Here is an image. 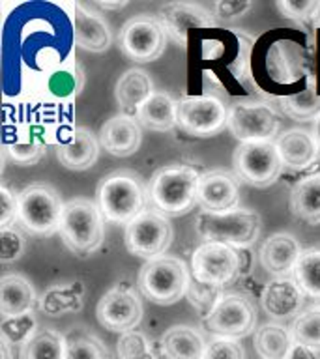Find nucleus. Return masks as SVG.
Returning <instances> with one entry per match:
<instances>
[{
    "label": "nucleus",
    "mask_w": 320,
    "mask_h": 359,
    "mask_svg": "<svg viewBox=\"0 0 320 359\" xmlns=\"http://www.w3.org/2000/svg\"><path fill=\"white\" fill-rule=\"evenodd\" d=\"M95 204L105 221L128 226L150 206L148 184L135 170H114L100 180L95 189Z\"/></svg>",
    "instance_id": "f257e3e1"
},
{
    "label": "nucleus",
    "mask_w": 320,
    "mask_h": 359,
    "mask_svg": "<svg viewBox=\"0 0 320 359\" xmlns=\"http://www.w3.org/2000/svg\"><path fill=\"white\" fill-rule=\"evenodd\" d=\"M201 174L184 163H168L152 174L148 182L150 210L163 217H182L196 206Z\"/></svg>",
    "instance_id": "f03ea898"
},
{
    "label": "nucleus",
    "mask_w": 320,
    "mask_h": 359,
    "mask_svg": "<svg viewBox=\"0 0 320 359\" xmlns=\"http://www.w3.org/2000/svg\"><path fill=\"white\" fill-rule=\"evenodd\" d=\"M62 243L77 257L84 258L95 252L103 243L105 217L98 204L88 198H73L66 202L58 226Z\"/></svg>",
    "instance_id": "7ed1b4c3"
},
{
    "label": "nucleus",
    "mask_w": 320,
    "mask_h": 359,
    "mask_svg": "<svg viewBox=\"0 0 320 359\" xmlns=\"http://www.w3.org/2000/svg\"><path fill=\"white\" fill-rule=\"evenodd\" d=\"M262 219L257 212L236 208L227 213L201 212L195 217V232L206 241H218L234 249H247L258 240Z\"/></svg>",
    "instance_id": "20e7f679"
},
{
    "label": "nucleus",
    "mask_w": 320,
    "mask_h": 359,
    "mask_svg": "<svg viewBox=\"0 0 320 359\" xmlns=\"http://www.w3.org/2000/svg\"><path fill=\"white\" fill-rule=\"evenodd\" d=\"M191 275L184 260L176 257H159L140 268L137 288L148 302L167 307L187 294Z\"/></svg>",
    "instance_id": "39448f33"
},
{
    "label": "nucleus",
    "mask_w": 320,
    "mask_h": 359,
    "mask_svg": "<svg viewBox=\"0 0 320 359\" xmlns=\"http://www.w3.org/2000/svg\"><path fill=\"white\" fill-rule=\"evenodd\" d=\"M17 202H19L17 219L27 232L41 238L58 232L66 204L62 202L60 193L53 185L44 182L27 185L17 195Z\"/></svg>",
    "instance_id": "423d86ee"
},
{
    "label": "nucleus",
    "mask_w": 320,
    "mask_h": 359,
    "mask_svg": "<svg viewBox=\"0 0 320 359\" xmlns=\"http://www.w3.org/2000/svg\"><path fill=\"white\" fill-rule=\"evenodd\" d=\"M232 167L241 184L266 189L279 180L285 165L275 142H240L232 156Z\"/></svg>",
    "instance_id": "0eeeda50"
},
{
    "label": "nucleus",
    "mask_w": 320,
    "mask_h": 359,
    "mask_svg": "<svg viewBox=\"0 0 320 359\" xmlns=\"http://www.w3.org/2000/svg\"><path fill=\"white\" fill-rule=\"evenodd\" d=\"M178 128L195 139H210L229 128V109L213 95H185L176 107Z\"/></svg>",
    "instance_id": "6e6552de"
},
{
    "label": "nucleus",
    "mask_w": 320,
    "mask_h": 359,
    "mask_svg": "<svg viewBox=\"0 0 320 359\" xmlns=\"http://www.w3.org/2000/svg\"><path fill=\"white\" fill-rule=\"evenodd\" d=\"M241 273L240 251L234 247L204 241L191 257V277L202 285L225 288L234 283Z\"/></svg>",
    "instance_id": "1a4fd4ad"
},
{
    "label": "nucleus",
    "mask_w": 320,
    "mask_h": 359,
    "mask_svg": "<svg viewBox=\"0 0 320 359\" xmlns=\"http://www.w3.org/2000/svg\"><path fill=\"white\" fill-rule=\"evenodd\" d=\"M167 32L161 21L148 13L131 17L118 34V49L129 60L146 64L157 60L167 47Z\"/></svg>",
    "instance_id": "9d476101"
},
{
    "label": "nucleus",
    "mask_w": 320,
    "mask_h": 359,
    "mask_svg": "<svg viewBox=\"0 0 320 359\" xmlns=\"http://www.w3.org/2000/svg\"><path fill=\"white\" fill-rule=\"evenodd\" d=\"M279 114L264 101L240 100L229 109V131L240 142H275L279 133Z\"/></svg>",
    "instance_id": "9b49d317"
},
{
    "label": "nucleus",
    "mask_w": 320,
    "mask_h": 359,
    "mask_svg": "<svg viewBox=\"0 0 320 359\" xmlns=\"http://www.w3.org/2000/svg\"><path fill=\"white\" fill-rule=\"evenodd\" d=\"M173 240L174 230L171 221L150 208L137 215L124 232L126 249L135 257L145 258L146 262L165 257Z\"/></svg>",
    "instance_id": "f8f14e48"
},
{
    "label": "nucleus",
    "mask_w": 320,
    "mask_h": 359,
    "mask_svg": "<svg viewBox=\"0 0 320 359\" xmlns=\"http://www.w3.org/2000/svg\"><path fill=\"white\" fill-rule=\"evenodd\" d=\"M204 325L213 335L240 341L257 331V307L244 294H223L212 313L204 318Z\"/></svg>",
    "instance_id": "ddd939ff"
},
{
    "label": "nucleus",
    "mask_w": 320,
    "mask_h": 359,
    "mask_svg": "<svg viewBox=\"0 0 320 359\" xmlns=\"http://www.w3.org/2000/svg\"><path fill=\"white\" fill-rule=\"evenodd\" d=\"M145 314L140 297L129 286H114L105 292L95 305V318L105 330L112 333L135 331Z\"/></svg>",
    "instance_id": "4468645a"
},
{
    "label": "nucleus",
    "mask_w": 320,
    "mask_h": 359,
    "mask_svg": "<svg viewBox=\"0 0 320 359\" xmlns=\"http://www.w3.org/2000/svg\"><path fill=\"white\" fill-rule=\"evenodd\" d=\"M240 180L234 172L215 168L201 174L196 206L201 212L227 213L238 208L240 202Z\"/></svg>",
    "instance_id": "2eb2a0df"
},
{
    "label": "nucleus",
    "mask_w": 320,
    "mask_h": 359,
    "mask_svg": "<svg viewBox=\"0 0 320 359\" xmlns=\"http://www.w3.org/2000/svg\"><path fill=\"white\" fill-rule=\"evenodd\" d=\"M73 25V41L88 53H103L111 47L112 32L109 22L94 4L72 2L67 4Z\"/></svg>",
    "instance_id": "dca6fc26"
},
{
    "label": "nucleus",
    "mask_w": 320,
    "mask_h": 359,
    "mask_svg": "<svg viewBox=\"0 0 320 359\" xmlns=\"http://www.w3.org/2000/svg\"><path fill=\"white\" fill-rule=\"evenodd\" d=\"M157 19L161 21L165 32L174 43L185 47L189 28H213L218 21L206 8L191 2H168L157 11Z\"/></svg>",
    "instance_id": "f3484780"
},
{
    "label": "nucleus",
    "mask_w": 320,
    "mask_h": 359,
    "mask_svg": "<svg viewBox=\"0 0 320 359\" xmlns=\"http://www.w3.org/2000/svg\"><path fill=\"white\" fill-rule=\"evenodd\" d=\"M100 146L114 157H129L140 148L142 126L131 114H116L105 120L98 133Z\"/></svg>",
    "instance_id": "a211bd4d"
},
{
    "label": "nucleus",
    "mask_w": 320,
    "mask_h": 359,
    "mask_svg": "<svg viewBox=\"0 0 320 359\" xmlns=\"http://www.w3.org/2000/svg\"><path fill=\"white\" fill-rule=\"evenodd\" d=\"M100 148V139L88 128H73L56 144V159L67 170L81 172L94 167Z\"/></svg>",
    "instance_id": "6ab92c4d"
},
{
    "label": "nucleus",
    "mask_w": 320,
    "mask_h": 359,
    "mask_svg": "<svg viewBox=\"0 0 320 359\" xmlns=\"http://www.w3.org/2000/svg\"><path fill=\"white\" fill-rule=\"evenodd\" d=\"M303 302H305V294L296 280L288 277H277L269 280L260 296L262 309L269 318L283 320V322L296 318L302 313Z\"/></svg>",
    "instance_id": "aec40b11"
},
{
    "label": "nucleus",
    "mask_w": 320,
    "mask_h": 359,
    "mask_svg": "<svg viewBox=\"0 0 320 359\" xmlns=\"http://www.w3.org/2000/svg\"><path fill=\"white\" fill-rule=\"evenodd\" d=\"M303 252L300 241L288 232H277L268 236L258 249V260L268 273L285 277L294 271L298 258Z\"/></svg>",
    "instance_id": "412c9836"
},
{
    "label": "nucleus",
    "mask_w": 320,
    "mask_h": 359,
    "mask_svg": "<svg viewBox=\"0 0 320 359\" xmlns=\"http://www.w3.org/2000/svg\"><path fill=\"white\" fill-rule=\"evenodd\" d=\"M281 161L291 170H307L320 157L319 142L307 129H288L275 140Z\"/></svg>",
    "instance_id": "4be33fe9"
},
{
    "label": "nucleus",
    "mask_w": 320,
    "mask_h": 359,
    "mask_svg": "<svg viewBox=\"0 0 320 359\" xmlns=\"http://www.w3.org/2000/svg\"><path fill=\"white\" fill-rule=\"evenodd\" d=\"M38 296L32 283L21 273H8L0 279V316L2 320L17 318L32 313Z\"/></svg>",
    "instance_id": "5701e85b"
},
{
    "label": "nucleus",
    "mask_w": 320,
    "mask_h": 359,
    "mask_svg": "<svg viewBox=\"0 0 320 359\" xmlns=\"http://www.w3.org/2000/svg\"><path fill=\"white\" fill-rule=\"evenodd\" d=\"M159 348L168 359H204L208 342L191 325H173L161 337Z\"/></svg>",
    "instance_id": "b1692460"
},
{
    "label": "nucleus",
    "mask_w": 320,
    "mask_h": 359,
    "mask_svg": "<svg viewBox=\"0 0 320 359\" xmlns=\"http://www.w3.org/2000/svg\"><path fill=\"white\" fill-rule=\"evenodd\" d=\"M152 94H154V83L150 75L140 67H131L128 72H124L114 86V97L124 114H131V112L137 114L140 105Z\"/></svg>",
    "instance_id": "393cba45"
},
{
    "label": "nucleus",
    "mask_w": 320,
    "mask_h": 359,
    "mask_svg": "<svg viewBox=\"0 0 320 359\" xmlns=\"http://www.w3.org/2000/svg\"><path fill=\"white\" fill-rule=\"evenodd\" d=\"M288 208L303 223L320 224V172L298 180L288 196Z\"/></svg>",
    "instance_id": "a878e982"
},
{
    "label": "nucleus",
    "mask_w": 320,
    "mask_h": 359,
    "mask_svg": "<svg viewBox=\"0 0 320 359\" xmlns=\"http://www.w3.org/2000/svg\"><path fill=\"white\" fill-rule=\"evenodd\" d=\"M176 107L178 101L167 92H154L140 105L135 118L145 129L150 131H171L178 126L176 122Z\"/></svg>",
    "instance_id": "bb28decb"
},
{
    "label": "nucleus",
    "mask_w": 320,
    "mask_h": 359,
    "mask_svg": "<svg viewBox=\"0 0 320 359\" xmlns=\"http://www.w3.org/2000/svg\"><path fill=\"white\" fill-rule=\"evenodd\" d=\"M303 69L302 50L292 41H277L268 50V73L277 83H294Z\"/></svg>",
    "instance_id": "cd10ccee"
},
{
    "label": "nucleus",
    "mask_w": 320,
    "mask_h": 359,
    "mask_svg": "<svg viewBox=\"0 0 320 359\" xmlns=\"http://www.w3.org/2000/svg\"><path fill=\"white\" fill-rule=\"evenodd\" d=\"M253 344L262 359H286L294 346V339L285 325L264 324L255 331Z\"/></svg>",
    "instance_id": "c85d7f7f"
},
{
    "label": "nucleus",
    "mask_w": 320,
    "mask_h": 359,
    "mask_svg": "<svg viewBox=\"0 0 320 359\" xmlns=\"http://www.w3.org/2000/svg\"><path fill=\"white\" fill-rule=\"evenodd\" d=\"M84 84L83 69L75 60H64L45 77V90L56 100H69L81 92Z\"/></svg>",
    "instance_id": "c756f323"
},
{
    "label": "nucleus",
    "mask_w": 320,
    "mask_h": 359,
    "mask_svg": "<svg viewBox=\"0 0 320 359\" xmlns=\"http://www.w3.org/2000/svg\"><path fill=\"white\" fill-rule=\"evenodd\" d=\"M66 358V335L60 331L38 330L19 350V359H64Z\"/></svg>",
    "instance_id": "7c9ffc66"
},
{
    "label": "nucleus",
    "mask_w": 320,
    "mask_h": 359,
    "mask_svg": "<svg viewBox=\"0 0 320 359\" xmlns=\"http://www.w3.org/2000/svg\"><path fill=\"white\" fill-rule=\"evenodd\" d=\"M279 103L283 112L292 120H298V122L316 120V116L320 114V94L316 92L314 75L307 73V86L298 94L281 97Z\"/></svg>",
    "instance_id": "2f4dec72"
},
{
    "label": "nucleus",
    "mask_w": 320,
    "mask_h": 359,
    "mask_svg": "<svg viewBox=\"0 0 320 359\" xmlns=\"http://www.w3.org/2000/svg\"><path fill=\"white\" fill-rule=\"evenodd\" d=\"M294 280L302 288L303 294L320 305V249H305L298 258L294 268Z\"/></svg>",
    "instance_id": "473e14b6"
},
{
    "label": "nucleus",
    "mask_w": 320,
    "mask_h": 359,
    "mask_svg": "<svg viewBox=\"0 0 320 359\" xmlns=\"http://www.w3.org/2000/svg\"><path fill=\"white\" fill-rule=\"evenodd\" d=\"M64 359H111L109 350L90 331L73 327L66 333V358Z\"/></svg>",
    "instance_id": "72a5a7b5"
},
{
    "label": "nucleus",
    "mask_w": 320,
    "mask_h": 359,
    "mask_svg": "<svg viewBox=\"0 0 320 359\" xmlns=\"http://www.w3.org/2000/svg\"><path fill=\"white\" fill-rule=\"evenodd\" d=\"M291 335L296 344L320 350V305L305 309L292 320Z\"/></svg>",
    "instance_id": "f704fd0d"
},
{
    "label": "nucleus",
    "mask_w": 320,
    "mask_h": 359,
    "mask_svg": "<svg viewBox=\"0 0 320 359\" xmlns=\"http://www.w3.org/2000/svg\"><path fill=\"white\" fill-rule=\"evenodd\" d=\"M225 288L212 285H202L196 279L191 277L189 286H187V294L185 297L189 299V303L195 307V311L201 314L202 318H206L208 314L212 313L213 307L218 305V302L223 297Z\"/></svg>",
    "instance_id": "c9c22d12"
},
{
    "label": "nucleus",
    "mask_w": 320,
    "mask_h": 359,
    "mask_svg": "<svg viewBox=\"0 0 320 359\" xmlns=\"http://www.w3.org/2000/svg\"><path fill=\"white\" fill-rule=\"evenodd\" d=\"M45 140L39 135H28L27 139H17L15 142L8 144V154L15 163L28 167V165H36V163L45 156Z\"/></svg>",
    "instance_id": "e433bc0d"
},
{
    "label": "nucleus",
    "mask_w": 320,
    "mask_h": 359,
    "mask_svg": "<svg viewBox=\"0 0 320 359\" xmlns=\"http://www.w3.org/2000/svg\"><path fill=\"white\" fill-rule=\"evenodd\" d=\"M27 249V238L15 224H8L0 229V262H15Z\"/></svg>",
    "instance_id": "4c0bfd02"
},
{
    "label": "nucleus",
    "mask_w": 320,
    "mask_h": 359,
    "mask_svg": "<svg viewBox=\"0 0 320 359\" xmlns=\"http://www.w3.org/2000/svg\"><path fill=\"white\" fill-rule=\"evenodd\" d=\"M277 10L283 17L296 22H316L320 17V0H279Z\"/></svg>",
    "instance_id": "58836bf2"
},
{
    "label": "nucleus",
    "mask_w": 320,
    "mask_h": 359,
    "mask_svg": "<svg viewBox=\"0 0 320 359\" xmlns=\"http://www.w3.org/2000/svg\"><path fill=\"white\" fill-rule=\"evenodd\" d=\"M36 318L32 313L22 314L17 318H8L2 320V339L13 344H25L30 337L36 333Z\"/></svg>",
    "instance_id": "ea45409f"
},
{
    "label": "nucleus",
    "mask_w": 320,
    "mask_h": 359,
    "mask_svg": "<svg viewBox=\"0 0 320 359\" xmlns=\"http://www.w3.org/2000/svg\"><path fill=\"white\" fill-rule=\"evenodd\" d=\"M204 359H246V350L240 344V341L215 337L208 342Z\"/></svg>",
    "instance_id": "a19ab883"
},
{
    "label": "nucleus",
    "mask_w": 320,
    "mask_h": 359,
    "mask_svg": "<svg viewBox=\"0 0 320 359\" xmlns=\"http://www.w3.org/2000/svg\"><path fill=\"white\" fill-rule=\"evenodd\" d=\"M251 10L253 2H247V0H218L212 6V15L218 25H221V22L236 21L238 17L246 15L247 11Z\"/></svg>",
    "instance_id": "79ce46f5"
},
{
    "label": "nucleus",
    "mask_w": 320,
    "mask_h": 359,
    "mask_svg": "<svg viewBox=\"0 0 320 359\" xmlns=\"http://www.w3.org/2000/svg\"><path fill=\"white\" fill-rule=\"evenodd\" d=\"M17 213H19L17 196L10 189L2 187L0 189V229L8 226V224H13L11 221H15Z\"/></svg>",
    "instance_id": "37998d69"
},
{
    "label": "nucleus",
    "mask_w": 320,
    "mask_h": 359,
    "mask_svg": "<svg viewBox=\"0 0 320 359\" xmlns=\"http://www.w3.org/2000/svg\"><path fill=\"white\" fill-rule=\"evenodd\" d=\"M286 359H320V350H313V348L303 346V344H296L291 348L288 358Z\"/></svg>",
    "instance_id": "c03bdc74"
},
{
    "label": "nucleus",
    "mask_w": 320,
    "mask_h": 359,
    "mask_svg": "<svg viewBox=\"0 0 320 359\" xmlns=\"http://www.w3.org/2000/svg\"><path fill=\"white\" fill-rule=\"evenodd\" d=\"M94 6L101 8V10H122L128 6V2L126 0H122V2H95Z\"/></svg>",
    "instance_id": "a18cd8bd"
},
{
    "label": "nucleus",
    "mask_w": 320,
    "mask_h": 359,
    "mask_svg": "<svg viewBox=\"0 0 320 359\" xmlns=\"http://www.w3.org/2000/svg\"><path fill=\"white\" fill-rule=\"evenodd\" d=\"M0 344H2V359H13V353H11L10 342L0 337Z\"/></svg>",
    "instance_id": "49530a36"
},
{
    "label": "nucleus",
    "mask_w": 320,
    "mask_h": 359,
    "mask_svg": "<svg viewBox=\"0 0 320 359\" xmlns=\"http://www.w3.org/2000/svg\"><path fill=\"white\" fill-rule=\"evenodd\" d=\"M313 135H314V139H316V142H319V148H320V114L316 116V120H314Z\"/></svg>",
    "instance_id": "de8ad7c7"
},
{
    "label": "nucleus",
    "mask_w": 320,
    "mask_h": 359,
    "mask_svg": "<svg viewBox=\"0 0 320 359\" xmlns=\"http://www.w3.org/2000/svg\"><path fill=\"white\" fill-rule=\"evenodd\" d=\"M314 28H320V17H319V21L314 22Z\"/></svg>",
    "instance_id": "09e8293b"
}]
</instances>
